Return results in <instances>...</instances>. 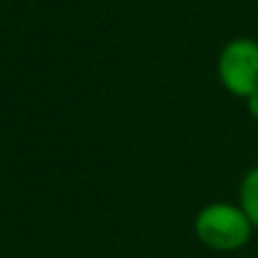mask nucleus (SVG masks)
I'll use <instances>...</instances> for the list:
<instances>
[{"mask_svg":"<svg viewBox=\"0 0 258 258\" xmlns=\"http://www.w3.org/2000/svg\"><path fill=\"white\" fill-rule=\"evenodd\" d=\"M247 110H249V114H251L253 119H258V92L251 94V96L247 98Z\"/></svg>","mask_w":258,"mask_h":258,"instance_id":"nucleus-4","label":"nucleus"},{"mask_svg":"<svg viewBox=\"0 0 258 258\" xmlns=\"http://www.w3.org/2000/svg\"><path fill=\"white\" fill-rule=\"evenodd\" d=\"M253 224L244 210L229 201H213L195 217V233L201 244L215 251H235L251 238Z\"/></svg>","mask_w":258,"mask_h":258,"instance_id":"nucleus-1","label":"nucleus"},{"mask_svg":"<svg viewBox=\"0 0 258 258\" xmlns=\"http://www.w3.org/2000/svg\"><path fill=\"white\" fill-rule=\"evenodd\" d=\"M240 208L258 229V165L249 169L240 183Z\"/></svg>","mask_w":258,"mask_h":258,"instance_id":"nucleus-3","label":"nucleus"},{"mask_svg":"<svg viewBox=\"0 0 258 258\" xmlns=\"http://www.w3.org/2000/svg\"><path fill=\"white\" fill-rule=\"evenodd\" d=\"M217 76L229 94L247 101L258 92V41L251 37H235L222 48L217 59Z\"/></svg>","mask_w":258,"mask_h":258,"instance_id":"nucleus-2","label":"nucleus"}]
</instances>
